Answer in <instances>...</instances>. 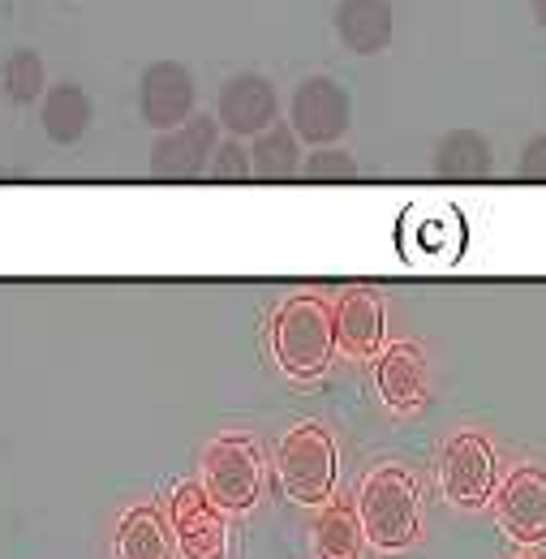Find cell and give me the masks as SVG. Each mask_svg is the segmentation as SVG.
<instances>
[{
  "label": "cell",
  "mask_w": 546,
  "mask_h": 559,
  "mask_svg": "<svg viewBox=\"0 0 546 559\" xmlns=\"http://www.w3.org/2000/svg\"><path fill=\"white\" fill-rule=\"evenodd\" d=\"M250 173L263 181H284L301 173V142L288 126H272L263 130L254 146H250Z\"/></svg>",
  "instance_id": "19"
},
{
  "label": "cell",
  "mask_w": 546,
  "mask_h": 559,
  "mask_svg": "<svg viewBox=\"0 0 546 559\" xmlns=\"http://www.w3.org/2000/svg\"><path fill=\"white\" fill-rule=\"evenodd\" d=\"M91 117H95V108H91V95L82 91V86H73V82H57V86H48V95H44V104H39V121H44V134L52 142H78L86 130H91Z\"/></svg>",
  "instance_id": "17"
},
{
  "label": "cell",
  "mask_w": 546,
  "mask_h": 559,
  "mask_svg": "<svg viewBox=\"0 0 546 559\" xmlns=\"http://www.w3.org/2000/svg\"><path fill=\"white\" fill-rule=\"evenodd\" d=\"M517 173L525 177V181H546V134L525 142V151H521V164H517Z\"/></svg>",
  "instance_id": "23"
},
{
  "label": "cell",
  "mask_w": 546,
  "mask_h": 559,
  "mask_svg": "<svg viewBox=\"0 0 546 559\" xmlns=\"http://www.w3.org/2000/svg\"><path fill=\"white\" fill-rule=\"evenodd\" d=\"M280 490L301 508H323L336 490V439L319 421H301L280 439L275 452Z\"/></svg>",
  "instance_id": "3"
},
{
  "label": "cell",
  "mask_w": 546,
  "mask_h": 559,
  "mask_svg": "<svg viewBox=\"0 0 546 559\" xmlns=\"http://www.w3.org/2000/svg\"><path fill=\"white\" fill-rule=\"evenodd\" d=\"M168 534L181 559H228L224 512L206 499L203 483H177L168 495Z\"/></svg>",
  "instance_id": "6"
},
{
  "label": "cell",
  "mask_w": 546,
  "mask_h": 559,
  "mask_svg": "<svg viewBox=\"0 0 546 559\" xmlns=\"http://www.w3.org/2000/svg\"><path fill=\"white\" fill-rule=\"evenodd\" d=\"M396 13L392 0H341L336 4V35L353 57H375L392 44Z\"/></svg>",
  "instance_id": "12"
},
{
  "label": "cell",
  "mask_w": 546,
  "mask_h": 559,
  "mask_svg": "<svg viewBox=\"0 0 546 559\" xmlns=\"http://www.w3.org/2000/svg\"><path fill=\"white\" fill-rule=\"evenodd\" d=\"M219 142V121L215 117H190L177 130H164L159 142L151 146V173L155 177H199L211 164V151Z\"/></svg>",
  "instance_id": "11"
},
{
  "label": "cell",
  "mask_w": 546,
  "mask_h": 559,
  "mask_svg": "<svg viewBox=\"0 0 546 559\" xmlns=\"http://www.w3.org/2000/svg\"><path fill=\"white\" fill-rule=\"evenodd\" d=\"M490 499H495V521L512 543L521 547L546 543V469L517 465Z\"/></svg>",
  "instance_id": "8"
},
{
  "label": "cell",
  "mask_w": 546,
  "mask_h": 559,
  "mask_svg": "<svg viewBox=\"0 0 546 559\" xmlns=\"http://www.w3.org/2000/svg\"><path fill=\"white\" fill-rule=\"evenodd\" d=\"M44 86H48V70H44L39 52H31V48H17V52L0 66V91H4V99H13V104H35V99L44 95Z\"/></svg>",
  "instance_id": "20"
},
{
  "label": "cell",
  "mask_w": 546,
  "mask_h": 559,
  "mask_svg": "<svg viewBox=\"0 0 546 559\" xmlns=\"http://www.w3.org/2000/svg\"><path fill=\"white\" fill-rule=\"evenodd\" d=\"M332 328H336V349L348 357H375L383 349V306L375 293L353 288L344 293L341 306L332 310Z\"/></svg>",
  "instance_id": "13"
},
{
  "label": "cell",
  "mask_w": 546,
  "mask_h": 559,
  "mask_svg": "<svg viewBox=\"0 0 546 559\" xmlns=\"http://www.w3.org/2000/svg\"><path fill=\"white\" fill-rule=\"evenodd\" d=\"M275 117H280V99L263 73H237L224 82L215 121L228 130V139H259L263 130H272Z\"/></svg>",
  "instance_id": "10"
},
{
  "label": "cell",
  "mask_w": 546,
  "mask_h": 559,
  "mask_svg": "<svg viewBox=\"0 0 546 559\" xmlns=\"http://www.w3.org/2000/svg\"><path fill=\"white\" fill-rule=\"evenodd\" d=\"M117 559H173V534L159 508H126V516L117 521Z\"/></svg>",
  "instance_id": "15"
},
{
  "label": "cell",
  "mask_w": 546,
  "mask_h": 559,
  "mask_svg": "<svg viewBox=\"0 0 546 559\" xmlns=\"http://www.w3.org/2000/svg\"><path fill=\"white\" fill-rule=\"evenodd\" d=\"M495 487H499L495 448L474 430L452 435L443 443V456H439V490H443V499L452 508H486Z\"/></svg>",
  "instance_id": "5"
},
{
  "label": "cell",
  "mask_w": 546,
  "mask_h": 559,
  "mask_svg": "<svg viewBox=\"0 0 546 559\" xmlns=\"http://www.w3.org/2000/svg\"><path fill=\"white\" fill-rule=\"evenodd\" d=\"M206 173H211L215 181H246V177H254V173H250V146L241 139L215 142Z\"/></svg>",
  "instance_id": "22"
},
{
  "label": "cell",
  "mask_w": 546,
  "mask_h": 559,
  "mask_svg": "<svg viewBox=\"0 0 546 559\" xmlns=\"http://www.w3.org/2000/svg\"><path fill=\"white\" fill-rule=\"evenodd\" d=\"M375 383L396 414H413L426 401V357L417 345H392L375 361Z\"/></svg>",
  "instance_id": "14"
},
{
  "label": "cell",
  "mask_w": 546,
  "mask_h": 559,
  "mask_svg": "<svg viewBox=\"0 0 546 559\" xmlns=\"http://www.w3.org/2000/svg\"><path fill=\"white\" fill-rule=\"evenodd\" d=\"M495 168V151L478 130H452L435 146V173L448 181H478Z\"/></svg>",
  "instance_id": "18"
},
{
  "label": "cell",
  "mask_w": 546,
  "mask_h": 559,
  "mask_svg": "<svg viewBox=\"0 0 546 559\" xmlns=\"http://www.w3.org/2000/svg\"><path fill=\"white\" fill-rule=\"evenodd\" d=\"M310 551L314 559H361L366 538H361L357 512L348 503H336V499L323 503V512L310 525Z\"/></svg>",
  "instance_id": "16"
},
{
  "label": "cell",
  "mask_w": 546,
  "mask_h": 559,
  "mask_svg": "<svg viewBox=\"0 0 546 559\" xmlns=\"http://www.w3.org/2000/svg\"><path fill=\"white\" fill-rule=\"evenodd\" d=\"M203 490L219 512H250L263 490V456L250 435H219L203 452Z\"/></svg>",
  "instance_id": "4"
},
{
  "label": "cell",
  "mask_w": 546,
  "mask_h": 559,
  "mask_svg": "<svg viewBox=\"0 0 546 559\" xmlns=\"http://www.w3.org/2000/svg\"><path fill=\"white\" fill-rule=\"evenodd\" d=\"M272 349L280 370L293 379H319L336 353V328L332 310L319 297H288L272 323Z\"/></svg>",
  "instance_id": "2"
},
{
  "label": "cell",
  "mask_w": 546,
  "mask_h": 559,
  "mask_svg": "<svg viewBox=\"0 0 546 559\" xmlns=\"http://www.w3.org/2000/svg\"><path fill=\"white\" fill-rule=\"evenodd\" d=\"M353 121V104H348V91H344L336 78H306L297 91H293V104H288V130L297 134V142H310V146H336L344 139Z\"/></svg>",
  "instance_id": "7"
},
{
  "label": "cell",
  "mask_w": 546,
  "mask_h": 559,
  "mask_svg": "<svg viewBox=\"0 0 546 559\" xmlns=\"http://www.w3.org/2000/svg\"><path fill=\"white\" fill-rule=\"evenodd\" d=\"M530 9H534V17H538V26H546V0H530Z\"/></svg>",
  "instance_id": "24"
},
{
  "label": "cell",
  "mask_w": 546,
  "mask_h": 559,
  "mask_svg": "<svg viewBox=\"0 0 546 559\" xmlns=\"http://www.w3.org/2000/svg\"><path fill=\"white\" fill-rule=\"evenodd\" d=\"M353 512H357L366 547H375L379 556L410 551L422 534V495H417L413 474L401 465L370 469L361 490H357Z\"/></svg>",
  "instance_id": "1"
},
{
  "label": "cell",
  "mask_w": 546,
  "mask_h": 559,
  "mask_svg": "<svg viewBox=\"0 0 546 559\" xmlns=\"http://www.w3.org/2000/svg\"><path fill=\"white\" fill-rule=\"evenodd\" d=\"M301 173L310 181H353L357 159L341 146H319V151H310V159H301Z\"/></svg>",
  "instance_id": "21"
},
{
  "label": "cell",
  "mask_w": 546,
  "mask_h": 559,
  "mask_svg": "<svg viewBox=\"0 0 546 559\" xmlns=\"http://www.w3.org/2000/svg\"><path fill=\"white\" fill-rule=\"evenodd\" d=\"M512 559H538V556H512Z\"/></svg>",
  "instance_id": "25"
},
{
  "label": "cell",
  "mask_w": 546,
  "mask_h": 559,
  "mask_svg": "<svg viewBox=\"0 0 546 559\" xmlns=\"http://www.w3.org/2000/svg\"><path fill=\"white\" fill-rule=\"evenodd\" d=\"M194 104H199V86L181 61H155L138 78V112L159 134L186 126L194 117Z\"/></svg>",
  "instance_id": "9"
}]
</instances>
